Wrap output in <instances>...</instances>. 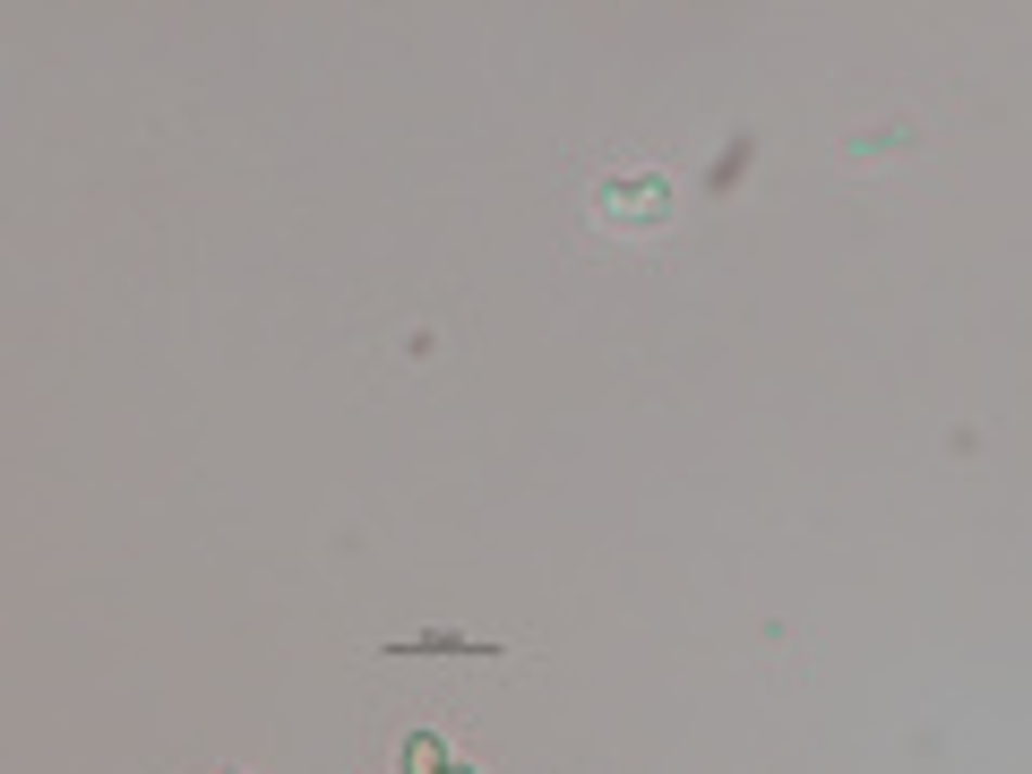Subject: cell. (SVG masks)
<instances>
[{
  "instance_id": "cell-1",
  "label": "cell",
  "mask_w": 1032,
  "mask_h": 774,
  "mask_svg": "<svg viewBox=\"0 0 1032 774\" xmlns=\"http://www.w3.org/2000/svg\"><path fill=\"white\" fill-rule=\"evenodd\" d=\"M405 774H448V766H439V740H431V732H413V740H405Z\"/></svg>"
},
{
  "instance_id": "cell-2",
  "label": "cell",
  "mask_w": 1032,
  "mask_h": 774,
  "mask_svg": "<svg viewBox=\"0 0 1032 774\" xmlns=\"http://www.w3.org/2000/svg\"><path fill=\"white\" fill-rule=\"evenodd\" d=\"M448 774H464V766H448Z\"/></svg>"
}]
</instances>
